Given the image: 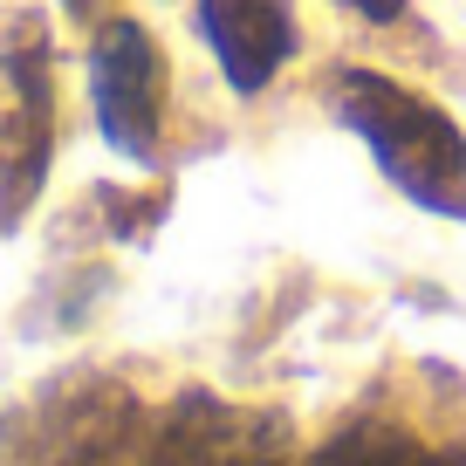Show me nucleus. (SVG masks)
I'll list each match as a JSON object with an SVG mask.
<instances>
[{
	"label": "nucleus",
	"instance_id": "f03ea898",
	"mask_svg": "<svg viewBox=\"0 0 466 466\" xmlns=\"http://www.w3.org/2000/svg\"><path fill=\"white\" fill-rule=\"evenodd\" d=\"M56 48L35 15L0 21V227H21L56 158Z\"/></svg>",
	"mask_w": 466,
	"mask_h": 466
},
{
	"label": "nucleus",
	"instance_id": "20e7f679",
	"mask_svg": "<svg viewBox=\"0 0 466 466\" xmlns=\"http://www.w3.org/2000/svg\"><path fill=\"white\" fill-rule=\"evenodd\" d=\"M151 466H289L281 460V425L261 411H233L227 398H178L158 425Z\"/></svg>",
	"mask_w": 466,
	"mask_h": 466
},
{
	"label": "nucleus",
	"instance_id": "f257e3e1",
	"mask_svg": "<svg viewBox=\"0 0 466 466\" xmlns=\"http://www.w3.org/2000/svg\"><path fill=\"white\" fill-rule=\"evenodd\" d=\"M336 116L370 145L391 186H405L432 213H466V137L439 103L398 89L378 69H343Z\"/></svg>",
	"mask_w": 466,
	"mask_h": 466
},
{
	"label": "nucleus",
	"instance_id": "1a4fd4ad",
	"mask_svg": "<svg viewBox=\"0 0 466 466\" xmlns=\"http://www.w3.org/2000/svg\"><path fill=\"white\" fill-rule=\"evenodd\" d=\"M62 7H69V15H96L103 0H62Z\"/></svg>",
	"mask_w": 466,
	"mask_h": 466
},
{
	"label": "nucleus",
	"instance_id": "7ed1b4c3",
	"mask_svg": "<svg viewBox=\"0 0 466 466\" xmlns=\"http://www.w3.org/2000/svg\"><path fill=\"white\" fill-rule=\"evenodd\" d=\"M89 103L96 124L124 158L151 165L165 131V56L145 35V21H103L96 48H89Z\"/></svg>",
	"mask_w": 466,
	"mask_h": 466
},
{
	"label": "nucleus",
	"instance_id": "39448f33",
	"mask_svg": "<svg viewBox=\"0 0 466 466\" xmlns=\"http://www.w3.org/2000/svg\"><path fill=\"white\" fill-rule=\"evenodd\" d=\"M199 42L213 48L219 76L254 96L295 56V15L289 0H199Z\"/></svg>",
	"mask_w": 466,
	"mask_h": 466
},
{
	"label": "nucleus",
	"instance_id": "0eeeda50",
	"mask_svg": "<svg viewBox=\"0 0 466 466\" xmlns=\"http://www.w3.org/2000/svg\"><path fill=\"white\" fill-rule=\"evenodd\" d=\"M343 7H350V15H364V21H378V28L405 15V0H343Z\"/></svg>",
	"mask_w": 466,
	"mask_h": 466
},
{
	"label": "nucleus",
	"instance_id": "423d86ee",
	"mask_svg": "<svg viewBox=\"0 0 466 466\" xmlns=\"http://www.w3.org/2000/svg\"><path fill=\"white\" fill-rule=\"evenodd\" d=\"M316 466H425V452L391 425H350L316 452Z\"/></svg>",
	"mask_w": 466,
	"mask_h": 466
},
{
	"label": "nucleus",
	"instance_id": "6e6552de",
	"mask_svg": "<svg viewBox=\"0 0 466 466\" xmlns=\"http://www.w3.org/2000/svg\"><path fill=\"white\" fill-rule=\"evenodd\" d=\"M425 466H466V446H452V452H425Z\"/></svg>",
	"mask_w": 466,
	"mask_h": 466
}]
</instances>
